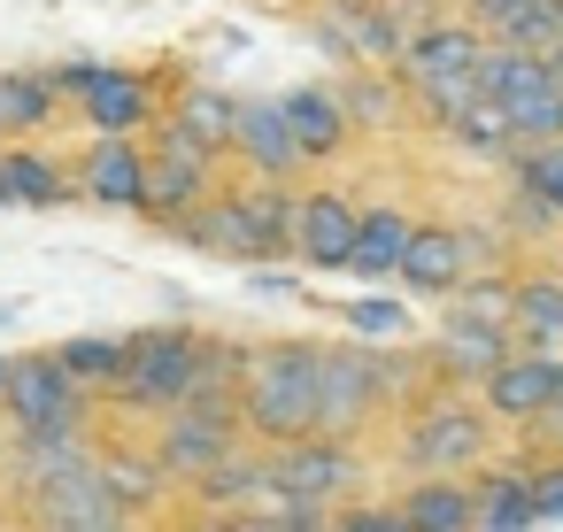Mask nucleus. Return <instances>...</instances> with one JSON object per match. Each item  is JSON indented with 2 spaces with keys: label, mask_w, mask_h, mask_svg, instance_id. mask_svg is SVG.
<instances>
[{
  "label": "nucleus",
  "mask_w": 563,
  "mask_h": 532,
  "mask_svg": "<svg viewBox=\"0 0 563 532\" xmlns=\"http://www.w3.org/2000/svg\"><path fill=\"white\" fill-rule=\"evenodd\" d=\"M494 455V417L471 386H432L401 409L394 424V463L401 478H424V470H448V478H471L478 463Z\"/></svg>",
  "instance_id": "nucleus-1"
},
{
  "label": "nucleus",
  "mask_w": 563,
  "mask_h": 532,
  "mask_svg": "<svg viewBox=\"0 0 563 532\" xmlns=\"http://www.w3.org/2000/svg\"><path fill=\"white\" fill-rule=\"evenodd\" d=\"M317 378H324V340H263L247 378H240V417L255 440H294L317 432Z\"/></svg>",
  "instance_id": "nucleus-2"
},
{
  "label": "nucleus",
  "mask_w": 563,
  "mask_h": 532,
  "mask_svg": "<svg viewBox=\"0 0 563 532\" xmlns=\"http://www.w3.org/2000/svg\"><path fill=\"white\" fill-rule=\"evenodd\" d=\"M186 394H201V324H147V332H132V355H124V378L109 386V401L132 409V417H163Z\"/></svg>",
  "instance_id": "nucleus-3"
},
{
  "label": "nucleus",
  "mask_w": 563,
  "mask_h": 532,
  "mask_svg": "<svg viewBox=\"0 0 563 532\" xmlns=\"http://www.w3.org/2000/svg\"><path fill=\"white\" fill-rule=\"evenodd\" d=\"M394 409L386 386V355L371 340H324V378H317V432L332 440H363L378 417Z\"/></svg>",
  "instance_id": "nucleus-4"
},
{
  "label": "nucleus",
  "mask_w": 563,
  "mask_h": 532,
  "mask_svg": "<svg viewBox=\"0 0 563 532\" xmlns=\"http://www.w3.org/2000/svg\"><path fill=\"white\" fill-rule=\"evenodd\" d=\"M247 440V417H240V394H186L178 409H163L155 417V455H163V470L178 478V486H194L217 455H232Z\"/></svg>",
  "instance_id": "nucleus-5"
},
{
  "label": "nucleus",
  "mask_w": 563,
  "mask_h": 532,
  "mask_svg": "<svg viewBox=\"0 0 563 532\" xmlns=\"http://www.w3.org/2000/svg\"><path fill=\"white\" fill-rule=\"evenodd\" d=\"M217 186H224V155L194 147V140L170 132V124L147 132V193H140V217H147L155 232H170L178 217H194Z\"/></svg>",
  "instance_id": "nucleus-6"
},
{
  "label": "nucleus",
  "mask_w": 563,
  "mask_h": 532,
  "mask_svg": "<svg viewBox=\"0 0 563 532\" xmlns=\"http://www.w3.org/2000/svg\"><path fill=\"white\" fill-rule=\"evenodd\" d=\"M417 16H424V9H386V0H317V9H309V32H317V47H324L340 70H355V63L394 70Z\"/></svg>",
  "instance_id": "nucleus-7"
},
{
  "label": "nucleus",
  "mask_w": 563,
  "mask_h": 532,
  "mask_svg": "<svg viewBox=\"0 0 563 532\" xmlns=\"http://www.w3.org/2000/svg\"><path fill=\"white\" fill-rule=\"evenodd\" d=\"M263 470H271V494H309V501H347L371 463L355 440H332V432H294V440H271L263 447Z\"/></svg>",
  "instance_id": "nucleus-8"
},
{
  "label": "nucleus",
  "mask_w": 563,
  "mask_h": 532,
  "mask_svg": "<svg viewBox=\"0 0 563 532\" xmlns=\"http://www.w3.org/2000/svg\"><path fill=\"white\" fill-rule=\"evenodd\" d=\"M9 432H40V424H93V409H101V394L86 386V378H70L63 363H55V347H32V355H16V378H9Z\"/></svg>",
  "instance_id": "nucleus-9"
},
{
  "label": "nucleus",
  "mask_w": 563,
  "mask_h": 532,
  "mask_svg": "<svg viewBox=\"0 0 563 532\" xmlns=\"http://www.w3.org/2000/svg\"><path fill=\"white\" fill-rule=\"evenodd\" d=\"M471 394L486 401V417H494V424H517V432H525V424L563 394V355H548V347H525V340H517V347H509V355H501Z\"/></svg>",
  "instance_id": "nucleus-10"
},
{
  "label": "nucleus",
  "mask_w": 563,
  "mask_h": 532,
  "mask_svg": "<svg viewBox=\"0 0 563 532\" xmlns=\"http://www.w3.org/2000/svg\"><path fill=\"white\" fill-rule=\"evenodd\" d=\"M24 524H40V532H124L132 517H124V501L101 486V470L78 463V470H63L55 486H40V494L24 501Z\"/></svg>",
  "instance_id": "nucleus-11"
},
{
  "label": "nucleus",
  "mask_w": 563,
  "mask_h": 532,
  "mask_svg": "<svg viewBox=\"0 0 563 532\" xmlns=\"http://www.w3.org/2000/svg\"><path fill=\"white\" fill-rule=\"evenodd\" d=\"M78 201L93 209H132L140 217V193H147V132H93V147L78 155Z\"/></svg>",
  "instance_id": "nucleus-12"
},
{
  "label": "nucleus",
  "mask_w": 563,
  "mask_h": 532,
  "mask_svg": "<svg viewBox=\"0 0 563 532\" xmlns=\"http://www.w3.org/2000/svg\"><path fill=\"white\" fill-rule=\"evenodd\" d=\"M355 224H363V201L347 186H309L294 201V263L301 270H347Z\"/></svg>",
  "instance_id": "nucleus-13"
},
{
  "label": "nucleus",
  "mask_w": 563,
  "mask_h": 532,
  "mask_svg": "<svg viewBox=\"0 0 563 532\" xmlns=\"http://www.w3.org/2000/svg\"><path fill=\"white\" fill-rule=\"evenodd\" d=\"M247 178H301L309 170V155H301V140H294V124H286V101L271 93V101H240V117H232V147H224Z\"/></svg>",
  "instance_id": "nucleus-14"
},
{
  "label": "nucleus",
  "mask_w": 563,
  "mask_h": 532,
  "mask_svg": "<svg viewBox=\"0 0 563 532\" xmlns=\"http://www.w3.org/2000/svg\"><path fill=\"white\" fill-rule=\"evenodd\" d=\"M93 463V424H40V432H16L9 440V463H0V478H9L16 501H32L40 486H55L63 470Z\"/></svg>",
  "instance_id": "nucleus-15"
},
{
  "label": "nucleus",
  "mask_w": 563,
  "mask_h": 532,
  "mask_svg": "<svg viewBox=\"0 0 563 532\" xmlns=\"http://www.w3.org/2000/svg\"><path fill=\"white\" fill-rule=\"evenodd\" d=\"M509 347H517V332H509V324H471V317H448V309H440L424 363H432V378H440V386H478Z\"/></svg>",
  "instance_id": "nucleus-16"
},
{
  "label": "nucleus",
  "mask_w": 563,
  "mask_h": 532,
  "mask_svg": "<svg viewBox=\"0 0 563 532\" xmlns=\"http://www.w3.org/2000/svg\"><path fill=\"white\" fill-rule=\"evenodd\" d=\"M78 117H86V132H155L163 93H155L147 70H117V63H101L93 86L78 93Z\"/></svg>",
  "instance_id": "nucleus-17"
},
{
  "label": "nucleus",
  "mask_w": 563,
  "mask_h": 532,
  "mask_svg": "<svg viewBox=\"0 0 563 532\" xmlns=\"http://www.w3.org/2000/svg\"><path fill=\"white\" fill-rule=\"evenodd\" d=\"M170 240H186V247H201V255H224V263H271V247H263V232H255V217H247V193H224V186H217L194 217H178Z\"/></svg>",
  "instance_id": "nucleus-18"
},
{
  "label": "nucleus",
  "mask_w": 563,
  "mask_h": 532,
  "mask_svg": "<svg viewBox=\"0 0 563 532\" xmlns=\"http://www.w3.org/2000/svg\"><path fill=\"white\" fill-rule=\"evenodd\" d=\"M478 47H486V32L471 24V16H417L409 24V47H401V78H471V63H478Z\"/></svg>",
  "instance_id": "nucleus-19"
},
{
  "label": "nucleus",
  "mask_w": 563,
  "mask_h": 532,
  "mask_svg": "<svg viewBox=\"0 0 563 532\" xmlns=\"http://www.w3.org/2000/svg\"><path fill=\"white\" fill-rule=\"evenodd\" d=\"M186 494H194V517H201V524L232 532V517H247V509L271 494V470H263V455H247V440H240V447H232V455H217Z\"/></svg>",
  "instance_id": "nucleus-20"
},
{
  "label": "nucleus",
  "mask_w": 563,
  "mask_h": 532,
  "mask_svg": "<svg viewBox=\"0 0 563 532\" xmlns=\"http://www.w3.org/2000/svg\"><path fill=\"white\" fill-rule=\"evenodd\" d=\"M278 101H286V124H294V140H301L309 170H317V163H340V155L355 147V124H347L332 78H309V86H294V93H278Z\"/></svg>",
  "instance_id": "nucleus-21"
},
{
  "label": "nucleus",
  "mask_w": 563,
  "mask_h": 532,
  "mask_svg": "<svg viewBox=\"0 0 563 532\" xmlns=\"http://www.w3.org/2000/svg\"><path fill=\"white\" fill-rule=\"evenodd\" d=\"M93 470H101V486L124 501V517L140 524V517H163L170 509V494H178V478L163 470V455L155 447H93Z\"/></svg>",
  "instance_id": "nucleus-22"
},
{
  "label": "nucleus",
  "mask_w": 563,
  "mask_h": 532,
  "mask_svg": "<svg viewBox=\"0 0 563 532\" xmlns=\"http://www.w3.org/2000/svg\"><path fill=\"white\" fill-rule=\"evenodd\" d=\"M463 270H471V263H463L455 224H417V232H409V247H401V263H394V286H401V293H417V301H448Z\"/></svg>",
  "instance_id": "nucleus-23"
},
{
  "label": "nucleus",
  "mask_w": 563,
  "mask_h": 532,
  "mask_svg": "<svg viewBox=\"0 0 563 532\" xmlns=\"http://www.w3.org/2000/svg\"><path fill=\"white\" fill-rule=\"evenodd\" d=\"M471 532H532V463L471 470Z\"/></svg>",
  "instance_id": "nucleus-24"
},
{
  "label": "nucleus",
  "mask_w": 563,
  "mask_h": 532,
  "mask_svg": "<svg viewBox=\"0 0 563 532\" xmlns=\"http://www.w3.org/2000/svg\"><path fill=\"white\" fill-rule=\"evenodd\" d=\"M332 86H340V109H347L355 132H401V124H409V86H401V70L355 63V70H340Z\"/></svg>",
  "instance_id": "nucleus-25"
},
{
  "label": "nucleus",
  "mask_w": 563,
  "mask_h": 532,
  "mask_svg": "<svg viewBox=\"0 0 563 532\" xmlns=\"http://www.w3.org/2000/svg\"><path fill=\"white\" fill-rule=\"evenodd\" d=\"M0 163H9V193H16V209H63V201H78L70 163H55V155L32 147V140H0Z\"/></svg>",
  "instance_id": "nucleus-26"
},
{
  "label": "nucleus",
  "mask_w": 563,
  "mask_h": 532,
  "mask_svg": "<svg viewBox=\"0 0 563 532\" xmlns=\"http://www.w3.org/2000/svg\"><path fill=\"white\" fill-rule=\"evenodd\" d=\"M509 332H517L525 347H548V355H563V270H517Z\"/></svg>",
  "instance_id": "nucleus-27"
},
{
  "label": "nucleus",
  "mask_w": 563,
  "mask_h": 532,
  "mask_svg": "<svg viewBox=\"0 0 563 532\" xmlns=\"http://www.w3.org/2000/svg\"><path fill=\"white\" fill-rule=\"evenodd\" d=\"M409 232H417V217H409V209H394V201H378V209H363V224H355V247H347V270H355L363 286H378V278H394V263H401V247H409Z\"/></svg>",
  "instance_id": "nucleus-28"
},
{
  "label": "nucleus",
  "mask_w": 563,
  "mask_h": 532,
  "mask_svg": "<svg viewBox=\"0 0 563 532\" xmlns=\"http://www.w3.org/2000/svg\"><path fill=\"white\" fill-rule=\"evenodd\" d=\"M394 501H401L409 532H471V478L424 470V478H409Z\"/></svg>",
  "instance_id": "nucleus-29"
},
{
  "label": "nucleus",
  "mask_w": 563,
  "mask_h": 532,
  "mask_svg": "<svg viewBox=\"0 0 563 532\" xmlns=\"http://www.w3.org/2000/svg\"><path fill=\"white\" fill-rule=\"evenodd\" d=\"M232 117H240V101H232L224 86H186L155 124L186 132V140H194V147H209V155H224V147H232Z\"/></svg>",
  "instance_id": "nucleus-30"
},
{
  "label": "nucleus",
  "mask_w": 563,
  "mask_h": 532,
  "mask_svg": "<svg viewBox=\"0 0 563 532\" xmlns=\"http://www.w3.org/2000/svg\"><path fill=\"white\" fill-rule=\"evenodd\" d=\"M55 86L40 78V70H0V140H32V132H47L55 124Z\"/></svg>",
  "instance_id": "nucleus-31"
},
{
  "label": "nucleus",
  "mask_w": 563,
  "mask_h": 532,
  "mask_svg": "<svg viewBox=\"0 0 563 532\" xmlns=\"http://www.w3.org/2000/svg\"><path fill=\"white\" fill-rule=\"evenodd\" d=\"M124 355H132V332H70V340L55 347V363H63L70 378H86L93 394H109V386L124 378Z\"/></svg>",
  "instance_id": "nucleus-32"
},
{
  "label": "nucleus",
  "mask_w": 563,
  "mask_h": 532,
  "mask_svg": "<svg viewBox=\"0 0 563 532\" xmlns=\"http://www.w3.org/2000/svg\"><path fill=\"white\" fill-rule=\"evenodd\" d=\"M540 78H548V63L525 55V47H509V40H486L478 63H471V86H478L486 101H509V93H525V86H540Z\"/></svg>",
  "instance_id": "nucleus-33"
},
{
  "label": "nucleus",
  "mask_w": 563,
  "mask_h": 532,
  "mask_svg": "<svg viewBox=\"0 0 563 532\" xmlns=\"http://www.w3.org/2000/svg\"><path fill=\"white\" fill-rule=\"evenodd\" d=\"M448 140H455L463 155H478V163H509V155H517L509 109H501V101H486V93H471V109L448 124Z\"/></svg>",
  "instance_id": "nucleus-34"
},
{
  "label": "nucleus",
  "mask_w": 563,
  "mask_h": 532,
  "mask_svg": "<svg viewBox=\"0 0 563 532\" xmlns=\"http://www.w3.org/2000/svg\"><path fill=\"white\" fill-rule=\"evenodd\" d=\"M501 109H509V132H517V147H548V140H563V78H555V70H548L540 86L509 93Z\"/></svg>",
  "instance_id": "nucleus-35"
},
{
  "label": "nucleus",
  "mask_w": 563,
  "mask_h": 532,
  "mask_svg": "<svg viewBox=\"0 0 563 532\" xmlns=\"http://www.w3.org/2000/svg\"><path fill=\"white\" fill-rule=\"evenodd\" d=\"M509 301H517V278L494 263V270H463L440 309H448V317H471V324H509Z\"/></svg>",
  "instance_id": "nucleus-36"
},
{
  "label": "nucleus",
  "mask_w": 563,
  "mask_h": 532,
  "mask_svg": "<svg viewBox=\"0 0 563 532\" xmlns=\"http://www.w3.org/2000/svg\"><path fill=\"white\" fill-rule=\"evenodd\" d=\"M494 40H509V47H525V55H555L563 47V0H517V16L494 32Z\"/></svg>",
  "instance_id": "nucleus-37"
},
{
  "label": "nucleus",
  "mask_w": 563,
  "mask_h": 532,
  "mask_svg": "<svg viewBox=\"0 0 563 532\" xmlns=\"http://www.w3.org/2000/svg\"><path fill=\"white\" fill-rule=\"evenodd\" d=\"M509 186H525V193H540L555 217H563V140H548V147H517L509 163Z\"/></svg>",
  "instance_id": "nucleus-38"
},
{
  "label": "nucleus",
  "mask_w": 563,
  "mask_h": 532,
  "mask_svg": "<svg viewBox=\"0 0 563 532\" xmlns=\"http://www.w3.org/2000/svg\"><path fill=\"white\" fill-rule=\"evenodd\" d=\"M501 232H509V247H517V240H555V232H563V217H555L540 193L509 186V193H501Z\"/></svg>",
  "instance_id": "nucleus-39"
},
{
  "label": "nucleus",
  "mask_w": 563,
  "mask_h": 532,
  "mask_svg": "<svg viewBox=\"0 0 563 532\" xmlns=\"http://www.w3.org/2000/svg\"><path fill=\"white\" fill-rule=\"evenodd\" d=\"M247 363H255L247 340H209V332H201V394H240Z\"/></svg>",
  "instance_id": "nucleus-40"
},
{
  "label": "nucleus",
  "mask_w": 563,
  "mask_h": 532,
  "mask_svg": "<svg viewBox=\"0 0 563 532\" xmlns=\"http://www.w3.org/2000/svg\"><path fill=\"white\" fill-rule=\"evenodd\" d=\"M340 317H347V332H355V340H401V324H409L394 293H363V301H347Z\"/></svg>",
  "instance_id": "nucleus-41"
},
{
  "label": "nucleus",
  "mask_w": 563,
  "mask_h": 532,
  "mask_svg": "<svg viewBox=\"0 0 563 532\" xmlns=\"http://www.w3.org/2000/svg\"><path fill=\"white\" fill-rule=\"evenodd\" d=\"M532 524H563V455L555 447L532 463Z\"/></svg>",
  "instance_id": "nucleus-42"
},
{
  "label": "nucleus",
  "mask_w": 563,
  "mask_h": 532,
  "mask_svg": "<svg viewBox=\"0 0 563 532\" xmlns=\"http://www.w3.org/2000/svg\"><path fill=\"white\" fill-rule=\"evenodd\" d=\"M455 240H463V263H471V270H494V263L509 255V232H501V224H455Z\"/></svg>",
  "instance_id": "nucleus-43"
},
{
  "label": "nucleus",
  "mask_w": 563,
  "mask_h": 532,
  "mask_svg": "<svg viewBox=\"0 0 563 532\" xmlns=\"http://www.w3.org/2000/svg\"><path fill=\"white\" fill-rule=\"evenodd\" d=\"M332 524H340V532H409L401 501H386V509H340Z\"/></svg>",
  "instance_id": "nucleus-44"
},
{
  "label": "nucleus",
  "mask_w": 563,
  "mask_h": 532,
  "mask_svg": "<svg viewBox=\"0 0 563 532\" xmlns=\"http://www.w3.org/2000/svg\"><path fill=\"white\" fill-rule=\"evenodd\" d=\"M93 70H101V63H47V70H40V78H47V86H55V101H78V93H86V86H93Z\"/></svg>",
  "instance_id": "nucleus-45"
},
{
  "label": "nucleus",
  "mask_w": 563,
  "mask_h": 532,
  "mask_svg": "<svg viewBox=\"0 0 563 532\" xmlns=\"http://www.w3.org/2000/svg\"><path fill=\"white\" fill-rule=\"evenodd\" d=\"M525 432H532L540 447H555V455H563V394H555V401H548V409H540V417H532Z\"/></svg>",
  "instance_id": "nucleus-46"
},
{
  "label": "nucleus",
  "mask_w": 563,
  "mask_h": 532,
  "mask_svg": "<svg viewBox=\"0 0 563 532\" xmlns=\"http://www.w3.org/2000/svg\"><path fill=\"white\" fill-rule=\"evenodd\" d=\"M9 378H16V355H0V401H9Z\"/></svg>",
  "instance_id": "nucleus-47"
},
{
  "label": "nucleus",
  "mask_w": 563,
  "mask_h": 532,
  "mask_svg": "<svg viewBox=\"0 0 563 532\" xmlns=\"http://www.w3.org/2000/svg\"><path fill=\"white\" fill-rule=\"evenodd\" d=\"M9 440H16V432H9V409H0V463H9Z\"/></svg>",
  "instance_id": "nucleus-48"
},
{
  "label": "nucleus",
  "mask_w": 563,
  "mask_h": 532,
  "mask_svg": "<svg viewBox=\"0 0 563 532\" xmlns=\"http://www.w3.org/2000/svg\"><path fill=\"white\" fill-rule=\"evenodd\" d=\"M0 209H16V193H9V163H0Z\"/></svg>",
  "instance_id": "nucleus-49"
},
{
  "label": "nucleus",
  "mask_w": 563,
  "mask_h": 532,
  "mask_svg": "<svg viewBox=\"0 0 563 532\" xmlns=\"http://www.w3.org/2000/svg\"><path fill=\"white\" fill-rule=\"evenodd\" d=\"M555 270H563V255H555Z\"/></svg>",
  "instance_id": "nucleus-50"
}]
</instances>
